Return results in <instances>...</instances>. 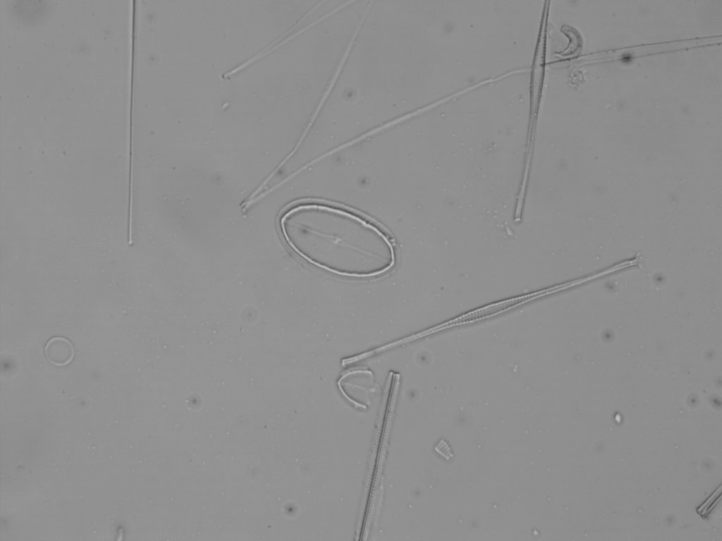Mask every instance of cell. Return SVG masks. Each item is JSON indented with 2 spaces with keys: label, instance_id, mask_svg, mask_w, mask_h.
Instances as JSON below:
<instances>
[{
  "label": "cell",
  "instance_id": "1",
  "mask_svg": "<svg viewBox=\"0 0 722 541\" xmlns=\"http://www.w3.org/2000/svg\"><path fill=\"white\" fill-rule=\"evenodd\" d=\"M419 2L369 1L312 128L377 130L422 110Z\"/></svg>",
  "mask_w": 722,
  "mask_h": 541
},
{
  "label": "cell",
  "instance_id": "2",
  "mask_svg": "<svg viewBox=\"0 0 722 541\" xmlns=\"http://www.w3.org/2000/svg\"><path fill=\"white\" fill-rule=\"evenodd\" d=\"M281 227L288 244L310 263L345 275L350 264L354 277L374 276L395 263L392 244L377 226L341 208L318 203L298 205L282 217Z\"/></svg>",
  "mask_w": 722,
  "mask_h": 541
},
{
  "label": "cell",
  "instance_id": "3",
  "mask_svg": "<svg viewBox=\"0 0 722 541\" xmlns=\"http://www.w3.org/2000/svg\"><path fill=\"white\" fill-rule=\"evenodd\" d=\"M45 354L53 364L65 366L73 359L74 349L68 340L63 337H54L47 342Z\"/></svg>",
  "mask_w": 722,
  "mask_h": 541
}]
</instances>
